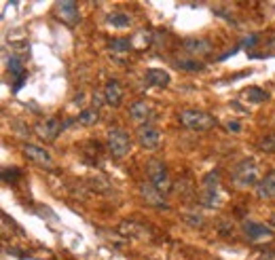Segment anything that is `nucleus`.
<instances>
[{"label": "nucleus", "instance_id": "obj_29", "mask_svg": "<svg viewBox=\"0 0 275 260\" xmlns=\"http://www.w3.org/2000/svg\"><path fill=\"white\" fill-rule=\"evenodd\" d=\"M258 260H275V247L273 249H264V252L258 256Z\"/></svg>", "mask_w": 275, "mask_h": 260}, {"label": "nucleus", "instance_id": "obj_16", "mask_svg": "<svg viewBox=\"0 0 275 260\" xmlns=\"http://www.w3.org/2000/svg\"><path fill=\"white\" fill-rule=\"evenodd\" d=\"M144 80H146L148 87H159V89H163V87L169 85L171 76H169V72L163 70V68H150V70H146Z\"/></svg>", "mask_w": 275, "mask_h": 260}, {"label": "nucleus", "instance_id": "obj_26", "mask_svg": "<svg viewBox=\"0 0 275 260\" xmlns=\"http://www.w3.org/2000/svg\"><path fill=\"white\" fill-rule=\"evenodd\" d=\"M193 216H195V214H185L182 218H185V220H187V222H189L191 226H203V218H201V216L193 218Z\"/></svg>", "mask_w": 275, "mask_h": 260}, {"label": "nucleus", "instance_id": "obj_21", "mask_svg": "<svg viewBox=\"0 0 275 260\" xmlns=\"http://www.w3.org/2000/svg\"><path fill=\"white\" fill-rule=\"evenodd\" d=\"M98 119H100V110L98 108H85V110H80V114H78V123L85 125V127L96 125Z\"/></svg>", "mask_w": 275, "mask_h": 260}, {"label": "nucleus", "instance_id": "obj_24", "mask_svg": "<svg viewBox=\"0 0 275 260\" xmlns=\"http://www.w3.org/2000/svg\"><path fill=\"white\" fill-rule=\"evenodd\" d=\"M258 146L262 152H275V136H267L264 140H260Z\"/></svg>", "mask_w": 275, "mask_h": 260}, {"label": "nucleus", "instance_id": "obj_10", "mask_svg": "<svg viewBox=\"0 0 275 260\" xmlns=\"http://www.w3.org/2000/svg\"><path fill=\"white\" fill-rule=\"evenodd\" d=\"M243 235H246L248 241H264V239H271L273 237V228L262 224V222H252V220H246L243 222Z\"/></svg>", "mask_w": 275, "mask_h": 260}, {"label": "nucleus", "instance_id": "obj_2", "mask_svg": "<svg viewBox=\"0 0 275 260\" xmlns=\"http://www.w3.org/2000/svg\"><path fill=\"white\" fill-rule=\"evenodd\" d=\"M70 125H72V121H59L57 117H49V119H45V121H38L36 123V127H34V131H36V136L43 140V142H53L59 133L62 131H66Z\"/></svg>", "mask_w": 275, "mask_h": 260}, {"label": "nucleus", "instance_id": "obj_17", "mask_svg": "<svg viewBox=\"0 0 275 260\" xmlns=\"http://www.w3.org/2000/svg\"><path fill=\"white\" fill-rule=\"evenodd\" d=\"M150 104L146 100H140V102H134L129 106V117L131 121H136V123H146L150 119ZM148 125V123H146Z\"/></svg>", "mask_w": 275, "mask_h": 260}, {"label": "nucleus", "instance_id": "obj_22", "mask_svg": "<svg viewBox=\"0 0 275 260\" xmlns=\"http://www.w3.org/2000/svg\"><path fill=\"white\" fill-rule=\"evenodd\" d=\"M178 70H185V72H201L203 66L201 61H197V59H176V64H174Z\"/></svg>", "mask_w": 275, "mask_h": 260}, {"label": "nucleus", "instance_id": "obj_13", "mask_svg": "<svg viewBox=\"0 0 275 260\" xmlns=\"http://www.w3.org/2000/svg\"><path fill=\"white\" fill-rule=\"evenodd\" d=\"M104 102L108 106H121V102H123V87H121V82L117 78H110L104 87Z\"/></svg>", "mask_w": 275, "mask_h": 260}, {"label": "nucleus", "instance_id": "obj_20", "mask_svg": "<svg viewBox=\"0 0 275 260\" xmlns=\"http://www.w3.org/2000/svg\"><path fill=\"white\" fill-rule=\"evenodd\" d=\"M106 22L113 26V28H119V30H123V28H129L131 24V17L123 11H113V13H108L106 15Z\"/></svg>", "mask_w": 275, "mask_h": 260}, {"label": "nucleus", "instance_id": "obj_6", "mask_svg": "<svg viewBox=\"0 0 275 260\" xmlns=\"http://www.w3.org/2000/svg\"><path fill=\"white\" fill-rule=\"evenodd\" d=\"M201 203L206 207L220 205V191H218V171H210L201 182Z\"/></svg>", "mask_w": 275, "mask_h": 260}, {"label": "nucleus", "instance_id": "obj_3", "mask_svg": "<svg viewBox=\"0 0 275 260\" xmlns=\"http://www.w3.org/2000/svg\"><path fill=\"white\" fill-rule=\"evenodd\" d=\"M233 182L239 189H248V186H258V167L254 161H241L235 169H233Z\"/></svg>", "mask_w": 275, "mask_h": 260}, {"label": "nucleus", "instance_id": "obj_8", "mask_svg": "<svg viewBox=\"0 0 275 260\" xmlns=\"http://www.w3.org/2000/svg\"><path fill=\"white\" fill-rule=\"evenodd\" d=\"M24 154L32 163H36L38 167H45V169L55 167V163H53V159H51L49 150L43 148V146H36V144H24Z\"/></svg>", "mask_w": 275, "mask_h": 260}, {"label": "nucleus", "instance_id": "obj_4", "mask_svg": "<svg viewBox=\"0 0 275 260\" xmlns=\"http://www.w3.org/2000/svg\"><path fill=\"white\" fill-rule=\"evenodd\" d=\"M146 174H148V182L155 186L159 193L165 195L169 189H171V178L167 174V167L163 161H150L146 165Z\"/></svg>", "mask_w": 275, "mask_h": 260}, {"label": "nucleus", "instance_id": "obj_7", "mask_svg": "<svg viewBox=\"0 0 275 260\" xmlns=\"http://www.w3.org/2000/svg\"><path fill=\"white\" fill-rule=\"evenodd\" d=\"M138 193L142 197V201H144L146 205H152V207H159V210H167V201H165V197H163V193H159L155 186H152L150 182H140L138 184Z\"/></svg>", "mask_w": 275, "mask_h": 260}, {"label": "nucleus", "instance_id": "obj_12", "mask_svg": "<svg viewBox=\"0 0 275 260\" xmlns=\"http://www.w3.org/2000/svg\"><path fill=\"white\" fill-rule=\"evenodd\" d=\"M55 11H57V15L62 17L66 24H70V26H76V24L80 22L78 5L72 3V0H64V3H57V5H55Z\"/></svg>", "mask_w": 275, "mask_h": 260}, {"label": "nucleus", "instance_id": "obj_14", "mask_svg": "<svg viewBox=\"0 0 275 260\" xmlns=\"http://www.w3.org/2000/svg\"><path fill=\"white\" fill-rule=\"evenodd\" d=\"M7 68H9V72L13 74V78L17 80V82H15V87H13V91L17 93L19 89H22V87L26 85V78H28V74H26V66L22 64V59L13 55V57H9V59H7Z\"/></svg>", "mask_w": 275, "mask_h": 260}, {"label": "nucleus", "instance_id": "obj_19", "mask_svg": "<svg viewBox=\"0 0 275 260\" xmlns=\"http://www.w3.org/2000/svg\"><path fill=\"white\" fill-rule=\"evenodd\" d=\"M241 98L246 102H250V104H262V102L269 100V93L264 89H260V87H248V89L241 91Z\"/></svg>", "mask_w": 275, "mask_h": 260}, {"label": "nucleus", "instance_id": "obj_25", "mask_svg": "<svg viewBox=\"0 0 275 260\" xmlns=\"http://www.w3.org/2000/svg\"><path fill=\"white\" fill-rule=\"evenodd\" d=\"M19 176H22V171H19L17 167H13V169H3V180L5 182H15L17 178H19Z\"/></svg>", "mask_w": 275, "mask_h": 260}, {"label": "nucleus", "instance_id": "obj_28", "mask_svg": "<svg viewBox=\"0 0 275 260\" xmlns=\"http://www.w3.org/2000/svg\"><path fill=\"white\" fill-rule=\"evenodd\" d=\"M227 129L233 131V133H239V131H241V123L235 121V119H233V121H227Z\"/></svg>", "mask_w": 275, "mask_h": 260}, {"label": "nucleus", "instance_id": "obj_15", "mask_svg": "<svg viewBox=\"0 0 275 260\" xmlns=\"http://www.w3.org/2000/svg\"><path fill=\"white\" fill-rule=\"evenodd\" d=\"M256 197L262 201H275V171H269L256 186Z\"/></svg>", "mask_w": 275, "mask_h": 260}, {"label": "nucleus", "instance_id": "obj_27", "mask_svg": "<svg viewBox=\"0 0 275 260\" xmlns=\"http://www.w3.org/2000/svg\"><path fill=\"white\" fill-rule=\"evenodd\" d=\"M256 43H258V36H256V34H250V36H246V38L241 40L239 47H248V49H250V47H254Z\"/></svg>", "mask_w": 275, "mask_h": 260}, {"label": "nucleus", "instance_id": "obj_9", "mask_svg": "<svg viewBox=\"0 0 275 260\" xmlns=\"http://www.w3.org/2000/svg\"><path fill=\"white\" fill-rule=\"evenodd\" d=\"M138 144L144 150H157L161 146V131L152 125H142L138 129Z\"/></svg>", "mask_w": 275, "mask_h": 260}, {"label": "nucleus", "instance_id": "obj_11", "mask_svg": "<svg viewBox=\"0 0 275 260\" xmlns=\"http://www.w3.org/2000/svg\"><path fill=\"white\" fill-rule=\"evenodd\" d=\"M185 51L193 57H203V55H210L214 45L210 43L208 38H201V36H191V38H185Z\"/></svg>", "mask_w": 275, "mask_h": 260}, {"label": "nucleus", "instance_id": "obj_23", "mask_svg": "<svg viewBox=\"0 0 275 260\" xmlns=\"http://www.w3.org/2000/svg\"><path fill=\"white\" fill-rule=\"evenodd\" d=\"M108 49L113 51V53H125V51L131 49V40L129 38H113L108 43Z\"/></svg>", "mask_w": 275, "mask_h": 260}, {"label": "nucleus", "instance_id": "obj_18", "mask_svg": "<svg viewBox=\"0 0 275 260\" xmlns=\"http://www.w3.org/2000/svg\"><path fill=\"white\" fill-rule=\"evenodd\" d=\"M119 233L125 235V237H134V239H146V237H148L144 226H140V224H136V222H127V220L121 222Z\"/></svg>", "mask_w": 275, "mask_h": 260}, {"label": "nucleus", "instance_id": "obj_5", "mask_svg": "<svg viewBox=\"0 0 275 260\" xmlns=\"http://www.w3.org/2000/svg\"><path fill=\"white\" fill-rule=\"evenodd\" d=\"M131 150V140L127 136V131L121 127H113L108 131V152L113 154L115 159H123L127 157Z\"/></svg>", "mask_w": 275, "mask_h": 260}, {"label": "nucleus", "instance_id": "obj_1", "mask_svg": "<svg viewBox=\"0 0 275 260\" xmlns=\"http://www.w3.org/2000/svg\"><path fill=\"white\" fill-rule=\"evenodd\" d=\"M178 121L191 131H208L216 125V121L208 112H201V110H182L178 114Z\"/></svg>", "mask_w": 275, "mask_h": 260}, {"label": "nucleus", "instance_id": "obj_30", "mask_svg": "<svg viewBox=\"0 0 275 260\" xmlns=\"http://www.w3.org/2000/svg\"><path fill=\"white\" fill-rule=\"evenodd\" d=\"M271 222H273V224H275V216H271Z\"/></svg>", "mask_w": 275, "mask_h": 260}]
</instances>
